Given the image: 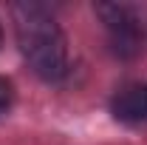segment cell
<instances>
[{"label":"cell","mask_w":147,"mask_h":145,"mask_svg":"<svg viewBox=\"0 0 147 145\" xmlns=\"http://www.w3.org/2000/svg\"><path fill=\"white\" fill-rule=\"evenodd\" d=\"M14 37L20 54L42 80H62L68 71V43L54 14L40 3H14L11 6Z\"/></svg>","instance_id":"6da1fadb"},{"label":"cell","mask_w":147,"mask_h":145,"mask_svg":"<svg viewBox=\"0 0 147 145\" xmlns=\"http://www.w3.org/2000/svg\"><path fill=\"white\" fill-rule=\"evenodd\" d=\"M96 14L102 17L108 29V43L116 57L136 60L144 51V26L136 14V9H130L125 3H99Z\"/></svg>","instance_id":"7a4b0ae2"},{"label":"cell","mask_w":147,"mask_h":145,"mask_svg":"<svg viewBox=\"0 0 147 145\" xmlns=\"http://www.w3.org/2000/svg\"><path fill=\"white\" fill-rule=\"evenodd\" d=\"M110 111L119 122L147 125V85H142V83L122 85L110 100Z\"/></svg>","instance_id":"3957f363"},{"label":"cell","mask_w":147,"mask_h":145,"mask_svg":"<svg viewBox=\"0 0 147 145\" xmlns=\"http://www.w3.org/2000/svg\"><path fill=\"white\" fill-rule=\"evenodd\" d=\"M11 103H14V85H11V80L0 77V117L11 108Z\"/></svg>","instance_id":"277c9868"},{"label":"cell","mask_w":147,"mask_h":145,"mask_svg":"<svg viewBox=\"0 0 147 145\" xmlns=\"http://www.w3.org/2000/svg\"><path fill=\"white\" fill-rule=\"evenodd\" d=\"M0 46H3V29H0Z\"/></svg>","instance_id":"5b68a950"}]
</instances>
